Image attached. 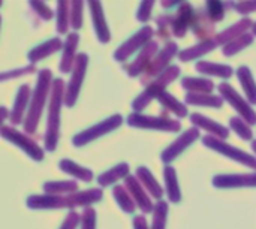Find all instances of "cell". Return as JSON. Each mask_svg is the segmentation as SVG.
Listing matches in <instances>:
<instances>
[{
  "mask_svg": "<svg viewBox=\"0 0 256 229\" xmlns=\"http://www.w3.org/2000/svg\"><path fill=\"white\" fill-rule=\"evenodd\" d=\"M54 78L51 69H40L38 72V80L34 90L32 93L28 111L26 114V120L22 123L24 126V134L27 135H34L38 132V126L44 112V108L46 106V102H50L51 98V90H52Z\"/></svg>",
  "mask_w": 256,
  "mask_h": 229,
  "instance_id": "cell-1",
  "label": "cell"
},
{
  "mask_svg": "<svg viewBox=\"0 0 256 229\" xmlns=\"http://www.w3.org/2000/svg\"><path fill=\"white\" fill-rule=\"evenodd\" d=\"M64 94H66V84L62 78L54 80L51 98L48 102L46 111V126H45V150L50 153L56 152L60 140V120H62V108L64 106Z\"/></svg>",
  "mask_w": 256,
  "mask_h": 229,
  "instance_id": "cell-2",
  "label": "cell"
},
{
  "mask_svg": "<svg viewBox=\"0 0 256 229\" xmlns=\"http://www.w3.org/2000/svg\"><path fill=\"white\" fill-rule=\"evenodd\" d=\"M180 72H182V69L178 64H171L164 74H160L152 84H148L144 88V92L140 96H136L134 99V102H132L134 112L142 114V111L150 105V102L158 99L164 92H166V87L170 84H172L180 76Z\"/></svg>",
  "mask_w": 256,
  "mask_h": 229,
  "instance_id": "cell-3",
  "label": "cell"
},
{
  "mask_svg": "<svg viewBox=\"0 0 256 229\" xmlns=\"http://www.w3.org/2000/svg\"><path fill=\"white\" fill-rule=\"evenodd\" d=\"M178 45L177 42H166L160 51L158 52V56L153 58V62L148 64V68L144 70V74L140 76V84L147 87L148 84H152L160 74H164L168 68H170V63L172 62V58L176 56H178Z\"/></svg>",
  "mask_w": 256,
  "mask_h": 229,
  "instance_id": "cell-4",
  "label": "cell"
},
{
  "mask_svg": "<svg viewBox=\"0 0 256 229\" xmlns=\"http://www.w3.org/2000/svg\"><path fill=\"white\" fill-rule=\"evenodd\" d=\"M128 126L136 128V129H148V130H160V132H171L177 134L182 129L180 120H174L170 117H154V116H146L140 112H130L126 118Z\"/></svg>",
  "mask_w": 256,
  "mask_h": 229,
  "instance_id": "cell-5",
  "label": "cell"
},
{
  "mask_svg": "<svg viewBox=\"0 0 256 229\" xmlns=\"http://www.w3.org/2000/svg\"><path fill=\"white\" fill-rule=\"evenodd\" d=\"M123 122H124V118L120 114H114V116H111L108 118H104L102 122H99V123H96V124L81 130L80 134H76L72 138V146L74 147H84V146L99 140L100 136L108 135L112 130L118 129L123 124Z\"/></svg>",
  "mask_w": 256,
  "mask_h": 229,
  "instance_id": "cell-6",
  "label": "cell"
},
{
  "mask_svg": "<svg viewBox=\"0 0 256 229\" xmlns=\"http://www.w3.org/2000/svg\"><path fill=\"white\" fill-rule=\"evenodd\" d=\"M202 146H206L207 148L237 162V164H242L243 166H248V168H252L256 171V156L254 154H249L246 153L244 150H240L231 144H228L225 140H219L216 136H212V135H206L202 138Z\"/></svg>",
  "mask_w": 256,
  "mask_h": 229,
  "instance_id": "cell-7",
  "label": "cell"
},
{
  "mask_svg": "<svg viewBox=\"0 0 256 229\" xmlns=\"http://www.w3.org/2000/svg\"><path fill=\"white\" fill-rule=\"evenodd\" d=\"M0 135H2L3 140L9 141L10 144H14V146H16L18 148H21L30 159H33V160H36V162L44 160V158H45L44 148H42L33 138H30L27 134H22V132L16 130V129L12 128V126L2 124Z\"/></svg>",
  "mask_w": 256,
  "mask_h": 229,
  "instance_id": "cell-8",
  "label": "cell"
},
{
  "mask_svg": "<svg viewBox=\"0 0 256 229\" xmlns=\"http://www.w3.org/2000/svg\"><path fill=\"white\" fill-rule=\"evenodd\" d=\"M218 90H219V94L224 98V100L228 102L232 106V110L238 114V117L246 120L250 126H255L256 111L252 108V105L249 104L246 98H243L230 82H220Z\"/></svg>",
  "mask_w": 256,
  "mask_h": 229,
  "instance_id": "cell-9",
  "label": "cell"
},
{
  "mask_svg": "<svg viewBox=\"0 0 256 229\" xmlns=\"http://www.w3.org/2000/svg\"><path fill=\"white\" fill-rule=\"evenodd\" d=\"M87 66H88V54L86 52H80L75 62V66L70 72V78L69 82L66 84V94H64V106L72 108L75 106L84 78H86V72H87Z\"/></svg>",
  "mask_w": 256,
  "mask_h": 229,
  "instance_id": "cell-10",
  "label": "cell"
},
{
  "mask_svg": "<svg viewBox=\"0 0 256 229\" xmlns=\"http://www.w3.org/2000/svg\"><path fill=\"white\" fill-rule=\"evenodd\" d=\"M154 28L152 26H142L138 32H135L129 39H126L116 51H114V60L116 62H126L134 52L138 50L141 51L147 44L153 40Z\"/></svg>",
  "mask_w": 256,
  "mask_h": 229,
  "instance_id": "cell-11",
  "label": "cell"
},
{
  "mask_svg": "<svg viewBox=\"0 0 256 229\" xmlns=\"http://www.w3.org/2000/svg\"><path fill=\"white\" fill-rule=\"evenodd\" d=\"M200 138V129L198 128H190L184 130L178 138H176L162 153H160V160L165 165H171L184 150H188L196 140Z\"/></svg>",
  "mask_w": 256,
  "mask_h": 229,
  "instance_id": "cell-12",
  "label": "cell"
},
{
  "mask_svg": "<svg viewBox=\"0 0 256 229\" xmlns=\"http://www.w3.org/2000/svg\"><path fill=\"white\" fill-rule=\"evenodd\" d=\"M160 50H159V44H158V40H152L150 44H147L140 52H138V56L130 62V63H128V64H124V72L129 75V76H141L142 74H144V70L148 68V64L153 62V58L158 56V52H159Z\"/></svg>",
  "mask_w": 256,
  "mask_h": 229,
  "instance_id": "cell-13",
  "label": "cell"
},
{
  "mask_svg": "<svg viewBox=\"0 0 256 229\" xmlns=\"http://www.w3.org/2000/svg\"><path fill=\"white\" fill-rule=\"evenodd\" d=\"M123 186L129 190V194L132 195V198H134L136 207L141 210V213H142L144 216L153 213L154 204H153V201H152V196L147 194V190L142 188V184L140 183V180H138L135 176H128V177L124 178V184H123Z\"/></svg>",
  "mask_w": 256,
  "mask_h": 229,
  "instance_id": "cell-14",
  "label": "cell"
},
{
  "mask_svg": "<svg viewBox=\"0 0 256 229\" xmlns=\"http://www.w3.org/2000/svg\"><path fill=\"white\" fill-rule=\"evenodd\" d=\"M212 184L216 189H240L256 188V172L250 174H219L214 176Z\"/></svg>",
  "mask_w": 256,
  "mask_h": 229,
  "instance_id": "cell-15",
  "label": "cell"
},
{
  "mask_svg": "<svg viewBox=\"0 0 256 229\" xmlns=\"http://www.w3.org/2000/svg\"><path fill=\"white\" fill-rule=\"evenodd\" d=\"M216 22L210 18V15L207 14L206 8H198L195 10L194 15V21H192V32L194 34L200 39V42L208 40V39H214L216 33Z\"/></svg>",
  "mask_w": 256,
  "mask_h": 229,
  "instance_id": "cell-16",
  "label": "cell"
},
{
  "mask_svg": "<svg viewBox=\"0 0 256 229\" xmlns=\"http://www.w3.org/2000/svg\"><path fill=\"white\" fill-rule=\"evenodd\" d=\"M87 6L90 9V15H92V22H93V28L96 33V38L100 44H108L111 40V30L108 27L106 18H105V12L102 8L100 2H87Z\"/></svg>",
  "mask_w": 256,
  "mask_h": 229,
  "instance_id": "cell-17",
  "label": "cell"
},
{
  "mask_svg": "<svg viewBox=\"0 0 256 229\" xmlns=\"http://www.w3.org/2000/svg\"><path fill=\"white\" fill-rule=\"evenodd\" d=\"M194 15H195V10L192 4L189 2H182V4L178 6L172 18V36L178 39L184 38L188 30L192 27Z\"/></svg>",
  "mask_w": 256,
  "mask_h": 229,
  "instance_id": "cell-18",
  "label": "cell"
},
{
  "mask_svg": "<svg viewBox=\"0 0 256 229\" xmlns=\"http://www.w3.org/2000/svg\"><path fill=\"white\" fill-rule=\"evenodd\" d=\"M78 44H80V34L76 32H72L66 36L64 39V45L62 50V57L58 62V69L62 74H69L72 72L75 62H76V50H78Z\"/></svg>",
  "mask_w": 256,
  "mask_h": 229,
  "instance_id": "cell-19",
  "label": "cell"
},
{
  "mask_svg": "<svg viewBox=\"0 0 256 229\" xmlns=\"http://www.w3.org/2000/svg\"><path fill=\"white\" fill-rule=\"evenodd\" d=\"M32 93L33 92L30 90L28 84L20 86V88L16 92V96H15V100H14V105H12V110H10V118H9L14 126H18V124L24 123V120H26L24 112L28 111Z\"/></svg>",
  "mask_w": 256,
  "mask_h": 229,
  "instance_id": "cell-20",
  "label": "cell"
},
{
  "mask_svg": "<svg viewBox=\"0 0 256 229\" xmlns=\"http://www.w3.org/2000/svg\"><path fill=\"white\" fill-rule=\"evenodd\" d=\"M190 123L194 124V128H198L200 130H206L208 135L212 136H216L219 140H225L230 136V130L226 126L206 117L204 114H200V112H194L190 116Z\"/></svg>",
  "mask_w": 256,
  "mask_h": 229,
  "instance_id": "cell-21",
  "label": "cell"
},
{
  "mask_svg": "<svg viewBox=\"0 0 256 229\" xmlns=\"http://www.w3.org/2000/svg\"><path fill=\"white\" fill-rule=\"evenodd\" d=\"M252 27H254V21H252L249 16H244V18H242L240 21L234 22L232 26H230V27L224 28L222 32H219V33L214 36V40L218 42V45L225 46L226 44L232 42L234 39H237V38H240L242 34L248 33L249 30H252Z\"/></svg>",
  "mask_w": 256,
  "mask_h": 229,
  "instance_id": "cell-22",
  "label": "cell"
},
{
  "mask_svg": "<svg viewBox=\"0 0 256 229\" xmlns=\"http://www.w3.org/2000/svg\"><path fill=\"white\" fill-rule=\"evenodd\" d=\"M63 45L64 42L60 39V38H51L39 45H36L34 48H32L27 54V60L30 62V64H36L42 60H45L46 57L58 52L60 50H63Z\"/></svg>",
  "mask_w": 256,
  "mask_h": 229,
  "instance_id": "cell-23",
  "label": "cell"
},
{
  "mask_svg": "<svg viewBox=\"0 0 256 229\" xmlns=\"http://www.w3.org/2000/svg\"><path fill=\"white\" fill-rule=\"evenodd\" d=\"M135 177L140 180V183L142 184V188L147 190V194L158 200V201H162V196L165 194L164 188L159 184V182L154 178V176L152 174V171L147 168V166H138L136 171H135Z\"/></svg>",
  "mask_w": 256,
  "mask_h": 229,
  "instance_id": "cell-24",
  "label": "cell"
},
{
  "mask_svg": "<svg viewBox=\"0 0 256 229\" xmlns=\"http://www.w3.org/2000/svg\"><path fill=\"white\" fill-rule=\"evenodd\" d=\"M218 42L214 39H208V40H204V42H198L196 45H192L186 50H182L178 52V60L183 62V63H188V62H192V60H196V58H201L204 57L206 54L212 52L213 50H216Z\"/></svg>",
  "mask_w": 256,
  "mask_h": 229,
  "instance_id": "cell-25",
  "label": "cell"
},
{
  "mask_svg": "<svg viewBox=\"0 0 256 229\" xmlns=\"http://www.w3.org/2000/svg\"><path fill=\"white\" fill-rule=\"evenodd\" d=\"M195 70L200 72L201 75H208V76H218L224 80H230L234 75V68L230 64H222V63H213L207 60H201L195 64Z\"/></svg>",
  "mask_w": 256,
  "mask_h": 229,
  "instance_id": "cell-26",
  "label": "cell"
},
{
  "mask_svg": "<svg viewBox=\"0 0 256 229\" xmlns=\"http://www.w3.org/2000/svg\"><path fill=\"white\" fill-rule=\"evenodd\" d=\"M164 182H165V194L168 195L170 202L178 204L182 201V190L178 184V177L177 171L171 165L164 166Z\"/></svg>",
  "mask_w": 256,
  "mask_h": 229,
  "instance_id": "cell-27",
  "label": "cell"
},
{
  "mask_svg": "<svg viewBox=\"0 0 256 229\" xmlns=\"http://www.w3.org/2000/svg\"><path fill=\"white\" fill-rule=\"evenodd\" d=\"M129 172H130L129 165H128L126 162H122V164H117L116 166L110 168L108 171L102 172V174L96 178V182H98L99 188H108V186L116 184V183H117L118 180H122V178L124 180L128 176H130Z\"/></svg>",
  "mask_w": 256,
  "mask_h": 229,
  "instance_id": "cell-28",
  "label": "cell"
},
{
  "mask_svg": "<svg viewBox=\"0 0 256 229\" xmlns=\"http://www.w3.org/2000/svg\"><path fill=\"white\" fill-rule=\"evenodd\" d=\"M186 105L192 106H206V108H222L224 98L220 94H204V93H188L184 96Z\"/></svg>",
  "mask_w": 256,
  "mask_h": 229,
  "instance_id": "cell-29",
  "label": "cell"
},
{
  "mask_svg": "<svg viewBox=\"0 0 256 229\" xmlns=\"http://www.w3.org/2000/svg\"><path fill=\"white\" fill-rule=\"evenodd\" d=\"M58 168L60 171H63L64 174L80 180V182H84V183H90L94 176H93V171L86 168V166H81L78 165L76 162L70 160V159H62L60 164H58Z\"/></svg>",
  "mask_w": 256,
  "mask_h": 229,
  "instance_id": "cell-30",
  "label": "cell"
},
{
  "mask_svg": "<svg viewBox=\"0 0 256 229\" xmlns=\"http://www.w3.org/2000/svg\"><path fill=\"white\" fill-rule=\"evenodd\" d=\"M236 74H237L238 82L242 84V88L246 94V99L249 100L250 105H256V82L250 68L249 66H240L236 70Z\"/></svg>",
  "mask_w": 256,
  "mask_h": 229,
  "instance_id": "cell-31",
  "label": "cell"
},
{
  "mask_svg": "<svg viewBox=\"0 0 256 229\" xmlns=\"http://www.w3.org/2000/svg\"><path fill=\"white\" fill-rule=\"evenodd\" d=\"M182 87L188 93H204L212 94L214 90V82L208 78H196V76H184L182 78Z\"/></svg>",
  "mask_w": 256,
  "mask_h": 229,
  "instance_id": "cell-32",
  "label": "cell"
},
{
  "mask_svg": "<svg viewBox=\"0 0 256 229\" xmlns=\"http://www.w3.org/2000/svg\"><path fill=\"white\" fill-rule=\"evenodd\" d=\"M158 102L170 112H172L176 117L178 118H184L189 116V111H188V106L186 104L180 102L176 96H172L171 93L168 92H164L159 98H158Z\"/></svg>",
  "mask_w": 256,
  "mask_h": 229,
  "instance_id": "cell-33",
  "label": "cell"
},
{
  "mask_svg": "<svg viewBox=\"0 0 256 229\" xmlns=\"http://www.w3.org/2000/svg\"><path fill=\"white\" fill-rule=\"evenodd\" d=\"M42 189L45 190L46 195H57V196H66L70 194L78 192V183L72 180L66 182H46L44 183Z\"/></svg>",
  "mask_w": 256,
  "mask_h": 229,
  "instance_id": "cell-34",
  "label": "cell"
},
{
  "mask_svg": "<svg viewBox=\"0 0 256 229\" xmlns=\"http://www.w3.org/2000/svg\"><path fill=\"white\" fill-rule=\"evenodd\" d=\"M56 16H57V22H56L57 33L68 36L69 27H70V2L68 0L57 2Z\"/></svg>",
  "mask_w": 256,
  "mask_h": 229,
  "instance_id": "cell-35",
  "label": "cell"
},
{
  "mask_svg": "<svg viewBox=\"0 0 256 229\" xmlns=\"http://www.w3.org/2000/svg\"><path fill=\"white\" fill-rule=\"evenodd\" d=\"M112 196L117 202V206L128 214H134L135 213V208H136V204L132 198V195L129 194V190L124 188V186H120V184H116L112 188Z\"/></svg>",
  "mask_w": 256,
  "mask_h": 229,
  "instance_id": "cell-36",
  "label": "cell"
},
{
  "mask_svg": "<svg viewBox=\"0 0 256 229\" xmlns=\"http://www.w3.org/2000/svg\"><path fill=\"white\" fill-rule=\"evenodd\" d=\"M254 40H255V36L252 33H244L240 38L234 39L232 42H230L225 46H222V52H224L225 57H232L237 52L243 51L244 48H248L249 45H252Z\"/></svg>",
  "mask_w": 256,
  "mask_h": 229,
  "instance_id": "cell-37",
  "label": "cell"
},
{
  "mask_svg": "<svg viewBox=\"0 0 256 229\" xmlns=\"http://www.w3.org/2000/svg\"><path fill=\"white\" fill-rule=\"evenodd\" d=\"M236 3L234 2H219V0H208L206 2L204 8L207 10V14L210 15V18L214 21V22H219L225 18V14H226V8L230 6H234Z\"/></svg>",
  "mask_w": 256,
  "mask_h": 229,
  "instance_id": "cell-38",
  "label": "cell"
},
{
  "mask_svg": "<svg viewBox=\"0 0 256 229\" xmlns=\"http://www.w3.org/2000/svg\"><path fill=\"white\" fill-rule=\"evenodd\" d=\"M230 129L243 141H254L252 126L246 120H243L242 117H232L230 120Z\"/></svg>",
  "mask_w": 256,
  "mask_h": 229,
  "instance_id": "cell-39",
  "label": "cell"
},
{
  "mask_svg": "<svg viewBox=\"0 0 256 229\" xmlns=\"http://www.w3.org/2000/svg\"><path fill=\"white\" fill-rule=\"evenodd\" d=\"M170 207L166 201H158L154 204L153 210V220H152V229H166V220H168Z\"/></svg>",
  "mask_w": 256,
  "mask_h": 229,
  "instance_id": "cell-40",
  "label": "cell"
},
{
  "mask_svg": "<svg viewBox=\"0 0 256 229\" xmlns=\"http://www.w3.org/2000/svg\"><path fill=\"white\" fill-rule=\"evenodd\" d=\"M172 14H162L156 18V26H158V32L156 34L164 39V40H170V38L172 36Z\"/></svg>",
  "mask_w": 256,
  "mask_h": 229,
  "instance_id": "cell-41",
  "label": "cell"
},
{
  "mask_svg": "<svg viewBox=\"0 0 256 229\" xmlns=\"http://www.w3.org/2000/svg\"><path fill=\"white\" fill-rule=\"evenodd\" d=\"M84 21V2L74 0L70 2V27L76 32L82 27Z\"/></svg>",
  "mask_w": 256,
  "mask_h": 229,
  "instance_id": "cell-42",
  "label": "cell"
},
{
  "mask_svg": "<svg viewBox=\"0 0 256 229\" xmlns=\"http://www.w3.org/2000/svg\"><path fill=\"white\" fill-rule=\"evenodd\" d=\"M39 72L36 69V64H28V66H24V68H18V69H12V70H3L2 75H0V80L4 82L8 80H14V78H20V76H24V75H32V74H36Z\"/></svg>",
  "mask_w": 256,
  "mask_h": 229,
  "instance_id": "cell-43",
  "label": "cell"
},
{
  "mask_svg": "<svg viewBox=\"0 0 256 229\" xmlns=\"http://www.w3.org/2000/svg\"><path fill=\"white\" fill-rule=\"evenodd\" d=\"M30 9L44 21H50L54 18V10L45 3V2H30L28 3Z\"/></svg>",
  "mask_w": 256,
  "mask_h": 229,
  "instance_id": "cell-44",
  "label": "cell"
},
{
  "mask_svg": "<svg viewBox=\"0 0 256 229\" xmlns=\"http://www.w3.org/2000/svg\"><path fill=\"white\" fill-rule=\"evenodd\" d=\"M81 229H96V210L93 207H87L81 213Z\"/></svg>",
  "mask_w": 256,
  "mask_h": 229,
  "instance_id": "cell-45",
  "label": "cell"
},
{
  "mask_svg": "<svg viewBox=\"0 0 256 229\" xmlns=\"http://www.w3.org/2000/svg\"><path fill=\"white\" fill-rule=\"evenodd\" d=\"M154 4H156V2H152V0L141 2L138 6V10H136V20L140 22H147L152 16V10H153Z\"/></svg>",
  "mask_w": 256,
  "mask_h": 229,
  "instance_id": "cell-46",
  "label": "cell"
},
{
  "mask_svg": "<svg viewBox=\"0 0 256 229\" xmlns=\"http://www.w3.org/2000/svg\"><path fill=\"white\" fill-rule=\"evenodd\" d=\"M80 225H81V214L72 210L66 214L60 229H76Z\"/></svg>",
  "mask_w": 256,
  "mask_h": 229,
  "instance_id": "cell-47",
  "label": "cell"
},
{
  "mask_svg": "<svg viewBox=\"0 0 256 229\" xmlns=\"http://www.w3.org/2000/svg\"><path fill=\"white\" fill-rule=\"evenodd\" d=\"M234 9H236V12H238L242 15H249L252 12H256V0H252V2H236Z\"/></svg>",
  "mask_w": 256,
  "mask_h": 229,
  "instance_id": "cell-48",
  "label": "cell"
},
{
  "mask_svg": "<svg viewBox=\"0 0 256 229\" xmlns=\"http://www.w3.org/2000/svg\"><path fill=\"white\" fill-rule=\"evenodd\" d=\"M132 226H134V229H152V226H148V222H147L146 216H142V214L134 218Z\"/></svg>",
  "mask_w": 256,
  "mask_h": 229,
  "instance_id": "cell-49",
  "label": "cell"
},
{
  "mask_svg": "<svg viewBox=\"0 0 256 229\" xmlns=\"http://www.w3.org/2000/svg\"><path fill=\"white\" fill-rule=\"evenodd\" d=\"M180 4H182L180 0H171V2L164 0V2H160V6H162L164 9H171V8H174V6H180Z\"/></svg>",
  "mask_w": 256,
  "mask_h": 229,
  "instance_id": "cell-50",
  "label": "cell"
},
{
  "mask_svg": "<svg viewBox=\"0 0 256 229\" xmlns=\"http://www.w3.org/2000/svg\"><path fill=\"white\" fill-rule=\"evenodd\" d=\"M0 114H2V116H0V120H2L3 123H4L6 120H9V118H10V111H9L4 105H2V106H0Z\"/></svg>",
  "mask_w": 256,
  "mask_h": 229,
  "instance_id": "cell-51",
  "label": "cell"
},
{
  "mask_svg": "<svg viewBox=\"0 0 256 229\" xmlns=\"http://www.w3.org/2000/svg\"><path fill=\"white\" fill-rule=\"evenodd\" d=\"M250 148H252V152L255 153V156H256V140H254V141L250 142Z\"/></svg>",
  "mask_w": 256,
  "mask_h": 229,
  "instance_id": "cell-52",
  "label": "cell"
},
{
  "mask_svg": "<svg viewBox=\"0 0 256 229\" xmlns=\"http://www.w3.org/2000/svg\"><path fill=\"white\" fill-rule=\"evenodd\" d=\"M252 34L256 38V21L254 22V27H252Z\"/></svg>",
  "mask_w": 256,
  "mask_h": 229,
  "instance_id": "cell-53",
  "label": "cell"
}]
</instances>
